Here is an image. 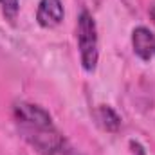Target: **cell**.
I'll return each instance as SVG.
<instances>
[{"label":"cell","instance_id":"cell-5","mask_svg":"<svg viewBox=\"0 0 155 155\" xmlns=\"http://www.w3.org/2000/svg\"><path fill=\"white\" fill-rule=\"evenodd\" d=\"M63 20V5L61 0H40L36 11V22L45 29H52L60 25Z\"/></svg>","mask_w":155,"mask_h":155},{"label":"cell","instance_id":"cell-1","mask_svg":"<svg viewBox=\"0 0 155 155\" xmlns=\"http://www.w3.org/2000/svg\"><path fill=\"white\" fill-rule=\"evenodd\" d=\"M20 132L25 141L41 155H72L71 144L54 126H20Z\"/></svg>","mask_w":155,"mask_h":155},{"label":"cell","instance_id":"cell-3","mask_svg":"<svg viewBox=\"0 0 155 155\" xmlns=\"http://www.w3.org/2000/svg\"><path fill=\"white\" fill-rule=\"evenodd\" d=\"M15 119L18 126H36V128L54 126L49 112L33 103H18L15 107Z\"/></svg>","mask_w":155,"mask_h":155},{"label":"cell","instance_id":"cell-6","mask_svg":"<svg viewBox=\"0 0 155 155\" xmlns=\"http://www.w3.org/2000/svg\"><path fill=\"white\" fill-rule=\"evenodd\" d=\"M94 116H96L97 123L101 124L103 130L112 132V134L119 132V128H121V117L117 116V112L112 107H108V105H99V107L96 108Z\"/></svg>","mask_w":155,"mask_h":155},{"label":"cell","instance_id":"cell-2","mask_svg":"<svg viewBox=\"0 0 155 155\" xmlns=\"http://www.w3.org/2000/svg\"><path fill=\"white\" fill-rule=\"evenodd\" d=\"M78 47L81 56V65L87 72H94L97 67V29L92 15L88 11H81L78 18Z\"/></svg>","mask_w":155,"mask_h":155},{"label":"cell","instance_id":"cell-7","mask_svg":"<svg viewBox=\"0 0 155 155\" xmlns=\"http://www.w3.org/2000/svg\"><path fill=\"white\" fill-rule=\"evenodd\" d=\"M2 13L5 15L7 20H15L18 15V0H0Z\"/></svg>","mask_w":155,"mask_h":155},{"label":"cell","instance_id":"cell-4","mask_svg":"<svg viewBox=\"0 0 155 155\" xmlns=\"http://www.w3.org/2000/svg\"><path fill=\"white\" fill-rule=\"evenodd\" d=\"M132 47L137 58L150 61L155 58V35L146 27H135L132 33Z\"/></svg>","mask_w":155,"mask_h":155},{"label":"cell","instance_id":"cell-8","mask_svg":"<svg viewBox=\"0 0 155 155\" xmlns=\"http://www.w3.org/2000/svg\"><path fill=\"white\" fill-rule=\"evenodd\" d=\"M150 16H152V22L155 24V5H152V9H150Z\"/></svg>","mask_w":155,"mask_h":155}]
</instances>
